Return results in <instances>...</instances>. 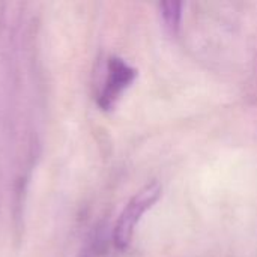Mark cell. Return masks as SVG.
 I'll return each mask as SVG.
<instances>
[{"label": "cell", "mask_w": 257, "mask_h": 257, "mask_svg": "<svg viewBox=\"0 0 257 257\" xmlns=\"http://www.w3.org/2000/svg\"><path fill=\"white\" fill-rule=\"evenodd\" d=\"M137 69L123 59L111 56L105 63V72L98 93V104L102 110H111L125 90L134 83Z\"/></svg>", "instance_id": "7a4b0ae2"}, {"label": "cell", "mask_w": 257, "mask_h": 257, "mask_svg": "<svg viewBox=\"0 0 257 257\" xmlns=\"http://www.w3.org/2000/svg\"><path fill=\"white\" fill-rule=\"evenodd\" d=\"M182 8L184 3L181 2H161L158 5L163 24L170 35L179 33L181 21H182Z\"/></svg>", "instance_id": "3957f363"}, {"label": "cell", "mask_w": 257, "mask_h": 257, "mask_svg": "<svg viewBox=\"0 0 257 257\" xmlns=\"http://www.w3.org/2000/svg\"><path fill=\"white\" fill-rule=\"evenodd\" d=\"M163 194V187L160 182L152 181L140 188L122 209L114 229H113V242L117 250H126L134 238V232L143 218V215L154 208Z\"/></svg>", "instance_id": "6da1fadb"}]
</instances>
